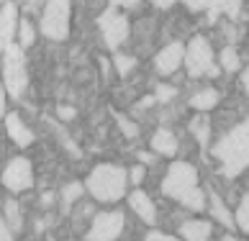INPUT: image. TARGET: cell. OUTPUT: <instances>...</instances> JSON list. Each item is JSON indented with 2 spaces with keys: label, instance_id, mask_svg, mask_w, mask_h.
Instances as JSON below:
<instances>
[{
  "label": "cell",
  "instance_id": "34",
  "mask_svg": "<svg viewBox=\"0 0 249 241\" xmlns=\"http://www.w3.org/2000/svg\"><path fill=\"white\" fill-rule=\"evenodd\" d=\"M152 5H154V8H162V11H164V8L175 5V0H152Z\"/></svg>",
  "mask_w": 249,
  "mask_h": 241
},
{
  "label": "cell",
  "instance_id": "33",
  "mask_svg": "<svg viewBox=\"0 0 249 241\" xmlns=\"http://www.w3.org/2000/svg\"><path fill=\"white\" fill-rule=\"evenodd\" d=\"M113 3V8H131V5H136L139 0H110Z\"/></svg>",
  "mask_w": 249,
  "mask_h": 241
},
{
  "label": "cell",
  "instance_id": "37",
  "mask_svg": "<svg viewBox=\"0 0 249 241\" xmlns=\"http://www.w3.org/2000/svg\"><path fill=\"white\" fill-rule=\"evenodd\" d=\"M52 198H54L52 192H47V195H41V203H44V206H49V203H52Z\"/></svg>",
  "mask_w": 249,
  "mask_h": 241
},
{
  "label": "cell",
  "instance_id": "30",
  "mask_svg": "<svg viewBox=\"0 0 249 241\" xmlns=\"http://www.w3.org/2000/svg\"><path fill=\"white\" fill-rule=\"evenodd\" d=\"M75 113H77V110H75V108H70V105H59V108H57V116L64 118V120L75 118Z\"/></svg>",
  "mask_w": 249,
  "mask_h": 241
},
{
  "label": "cell",
  "instance_id": "1",
  "mask_svg": "<svg viewBox=\"0 0 249 241\" xmlns=\"http://www.w3.org/2000/svg\"><path fill=\"white\" fill-rule=\"evenodd\" d=\"M162 192L172 200L182 203L190 210L206 208V195L198 185V170L188 162H172L167 170V177L162 182Z\"/></svg>",
  "mask_w": 249,
  "mask_h": 241
},
{
  "label": "cell",
  "instance_id": "14",
  "mask_svg": "<svg viewBox=\"0 0 249 241\" xmlns=\"http://www.w3.org/2000/svg\"><path fill=\"white\" fill-rule=\"evenodd\" d=\"M152 149L162 156H175L178 154V138H175V134H170L167 128H160V131H154V136H152Z\"/></svg>",
  "mask_w": 249,
  "mask_h": 241
},
{
  "label": "cell",
  "instance_id": "3",
  "mask_svg": "<svg viewBox=\"0 0 249 241\" xmlns=\"http://www.w3.org/2000/svg\"><path fill=\"white\" fill-rule=\"evenodd\" d=\"M128 174L118 164H98L88 174L85 188L98 203H116L126 195V180Z\"/></svg>",
  "mask_w": 249,
  "mask_h": 241
},
{
  "label": "cell",
  "instance_id": "26",
  "mask_svg": "<svg viewBox=\"0 0 249 241\" xmlns=\"http://www.w3.org/2000/svg\"><path fill=\"white\" fill-rule=\"evenodd\" d=\"M118 118V126H121V131L126 134V138H136L139 136V128H136V123H131L128 118H124V116H116Z\"/></svg>",
  "mask_w": 249,
  "mask_h": 241
},
{
  "label": "cell",
  "instance_id": "29",
  "mask_svg": "<svg viewBox=\"0 0 249 241\" xmlns=\"http://www.w3.org/2000/svg\"><path fill=\"white\" fill-rule=\"evenodd\" d=\"M144 241H178V239L170 236V234H160V231H152V234H146Z\"/></svg>",
  "mask_w": 249,
  "mask_h": 241
},
{
  "label": "cell",
  "instance_id": "7",
  "mask_svg": "<svg viewBox=\"0 0 249 241\" xmlns=\"http://www.w3.org/2000/svg\"><path fill=\"white\" fill-rule=\"evenodd\" d=\"M100 34H103V41L108 49H118L126 39H128V21L126 16H121L116 8H108V11L98 18Z\"/></svg>",
  "mask_w": 249,
  "mask_h": 241
},
{
  "label": "cell",
  "instance_id": "17",
  "mask_svg": "<svg viewBox=\"0 0 249 241\" xmlns=\"http://www.w3.org/2000/svg\"><path fill=\"white\" fill-rule=\"evenodd\" d=\"M211 216H213L218 224H224V226H229V228H234L236 226V221H234V216L231 213H229V208L224 206V200H221V195L218 192H213L211 190Z\"/></svg>",
  "mask_w": 249,
  "mask_h": 241
},
{
  "label": "cell",
  "instance_id": "8",
  "mask_svg": "<svg viewBox=\"0 0 249 241\" xmlns=\"http://www.w3.org/2000/svg\"><path fill=\"white\" fill-rule=\"evenodd\" d=\"M3 185L11 192H23L34 185V167L29 159L23 156H16V159L8 162V167L3 170Z\"/></svg>",
  "mask_w": 249,
  "mask_h": 241
},
{
  "label": "cell",
  "instance_id": "38",
  "mask_svg": "<svg viewBox=\"0 0 249 241\" xmlns=\"http://www.w3.org/2000/svg\"><path fill=\"white\" fill-rule=\"evenodd\" d=\"M139 159H142V162H146V164H149V162H152V154H144V152H142V154H139Z\"/></svg>",
  "mask_w": 249,
  "mask_h": 241
},
{
  "label": "cell",
  "instance_id": "28",
  "mask_svg": "<svg viewBox=\"0 0 249 241\" xmlns=\"http://www.w3.org/2000/svg\"><path fill=\"white\" fill-rule=\"evenodd\" d=\"M190 11H206V8H211L213 5V0H182Z\"/></svg>",
  "mask_w": 249,
  "mask_h": 241
},
{
  "label": "cell",
  "instance_id": "6",
  "mask_svg": "<svg viewBox=\"0 0 249 241\" xmlns=\"http://www.w3.org/2000/svg\"><path fill=\"white\" fill-rule=\"evenodd\" d=\"M185 64H188L190 77H203V75L216 77L218 75V67L213 64V52H211V44L203 39V36H196V39L188 44Z\"/></svg>",
  "mask_w": 249,
  "mask_h": 241
},
{
  "label": "cell",
  "instance_id": "2",
  "mask_svg": "<svg viewBox=\"0 0 249 241\" xmlns=\"http://www.w3.org/2000/svg\"><path fill=\"white\" fill-rule=\"evenodd\" d=\"M216 159L221 162L224 177H236L249 167V120L234 126L221 141L213 146Z\"/></svg>",
  "mask_w": 249,
  "mask_h": 241
},
{
  "label": "cell",
  "instance_id": "39",
  "mask_svg": "<svg viewBox=\"0 0 249 241\" xmlns=\"http://www.w3.org/2000/svg\"><path fill=\"white\" fill-rule=\"evenodd\" d=\"M221 241H236L234 236H224V239H221Z\"/></svg>",
  "mask_w": 249,
  "mask_h": 241
},
{
  "label": "cell",
  "instance_id": "25",
  "mask_svg": "<svg viewBox=\"0 0 249 241\" xmlns=\"http://www.w3.org/2000/svg\"><path fill=\"white\" fill-rule=\"evenodd\" d=\"M136 67V59L134 57H126V54H116V69L118 75H128Z\"/></svg>",
  "mask_w": 249,
  "mask_h": 241
},
{
  "label": "cell",
  "instance_id": "16",
  "mask_svg": "<svg viewBox=\"0 0 249 241\" xmlns=\"http://www.w3.org/2000/svg\"><path fill=\"white\" fill-rule=\"evenodd\" d=\"M218 13H224L229 18H236L242 13V0H213V5L208 8V21L213 23Z\"/></svg>",
  "mask_w": 249,
  "mask_h": 241
},
{
  "label": "cell",
  "instance_id": "35",
  "mask_svg": "<svg viewBox=\"0 0 249 241\" xmlns=\"http://www.w3.org/2000/svg\"><path fill=\"white\" fill-rule=\"evenodd\" d=\"M3 110H5V90L0 85V118H3Z\"/></svg>",
  "mask_w": 249,
  "mask_h": 241
},
{
  "label": "cell",
  "instance_id": "5",
  "mask_svg": "<svg viewBox=\"0 0 249 241\" xmlns=\"http://www.w3.org/2000/svg\"><path fill=\"white\" fill-rule=\"evenodd\" d=\"M41 34L54 41L67 39L70 34V0H47L41 16Z\"/></svg>",
  "mask_w": 249,
  "mask_h": 241
},
{
  "label": "cell",
  "instance_id": "9",
  "mask_svg": "<svg viewBox=\"0 0 249 241\" xmlns=\"http://www.w3.org/2000/svg\"><path fill=\"white\" fill-rule=\"evenodd\" d=\"M124 231V213L121 210H110L95 216L93 226L88 231V241H116Z\"/></svg>",
  "mask_w": 249,
  "mask_h": 241
},
{
  "label": "cell",
  "instance_id": "21",
  "mask_svg": "<svg viewBox=\"0 0 249 241\" xmlns=\"http://www.w3.org/2000/svg\"><path fill=\"white\" fill-rule=\"evenodd\" d=\"M190 131L196 134V138H198V144L200 146H206V141H208V134H211V126H208V118H196L190 123Z\"/></svg>",
  "mask_w": 249,
  "mask_h": 241
},
{
  "label": "cell",
  "instance_id": "10",
  "mask_svg": "<svg viewBox=\"0 0 249 241\" xmlns=\"http://www.w3.org/2000/svg\"><path fill=\"white\" fill-rule=\"evenodd\" d=\"M182 62H185V46L178 44V41L167 44L160 54H157V59H154L157 72H160V75H172V72L178 69Z\"/></svg>",
  "mask_w": 249,
  "mask_h": 241
},
{
  "label": "cell",
  "instance_id": "27",
  "mask_svg": "<svg viewBox=\"0 0 249 241\" xmlns=\"http://www.w3.org/2000/svg\"><path fill=\"white\" fill-rule=\"evenodd\" d=\"M175 95H178V90H175L172 85H160V87H157V92H154V98H157V100H162V103L172 100Z\"/></svg>",
  "mask_w": 249,
  "mask_h": 241
},
{
  "label": "cell",
  "instance_id": "24",
  "mask_svg": "<svg viewBox=\"0 0 249 241\" xmlns=\"http://www.w3.org/2000/svg\"><path fill=\"white\" fill-rule=\"evenodd\" d=\"M5 218L11 221V228H21V213H18V203L16 200H8L5 203Z\"/></svg>",
  "mask_w": 249,
  "mask_h": 241
},
{
  "label": "cell",
  "instance_id": "15",
  "mask_svg": "<svg viewBox=\"0 0 249 241\" xmlns=\"http://www.w3.org/2000/svg\"><path fill=\"white\" fill-rule=\"evenodd\" d=\"M180 236L185 241H208L211 224L208 221H188V224L180 226Z\"/></svg>",
  "mask_w": 249,
  "mask_h": 241
},
{
  "label": "cell",
  "instance_id": "23",
  "mask_svg": "<svg viewBox=\"0 0 249 241\" xmlns=\"http://www.w3.org/2000/svg\"><path fill=\"white\" fill-rule=\"evenodd\" d=\"M221 67L229 69V72H236L239 69V57H236L234 46H226V49L221 52Z\"/></svg>",
  "mask_w": 249,
  "mask_h": 241
},
{
  "label": "cell",
  "instance_id": "32",
  "mask_svg": "<svg viewBox=\"0 0 249 241\" xmlns=\"http://www.w3.org/2000/svg\"><path fill=\"white\" fill-rule=\"evenodd\" d=\"M142 180H144V167H134V170H131V182L139 185Z\"/></svg>",
  "mask_w": 249,
  "mask_h": 241
},
{
  "label": "cell",
  "instance_id": "18",
  "mask_svg": "<svg viewBox=\"0 0 249 241\" xmlns=\"http://www.w3.org/2000/svg\"><path fill=\"white\" fill-rule=\"evenodd\" d=\"M218 92L216 90H200L196 92V95L190 98V108H196V110H211V108H216L218 105Z\"/></svg>",
  "mask_w": 249,
  "mask_h": 241
},
{
  "label": "cell",
  "instance_id": "12",
  "mask_svg": "<svg viewBox=\"0 0 249 241\" xmlns=\"http://www.w3.org/2000/svg\"><path fill=\"white\" fill-rule=\"evenodd\" d=\"M13 34H16V5L8 3L0 11V52H5L13 44Z\"/></svg>",
  "mask_w": 249,
  "mask_h": 241
},
{
  "label": "cell",
  "instance_id": "4",
  "mask_svg": "<svg viewBox=\"0 0 249 241\" xmlns=\"http://www.w3.org/2000/svg\"><path fill=\"white\" fill-rule=\"evenodd\" d=\"M3 82H5V92L11 98H21L26 92V85H29L23 49L18 44H11L3 52Z\"/></svg>",
  "mask_w": 249,
  "mask_h": 241
},
{
  "label": "cell",
  "instance_id": "11",
  "mask_svg": "<svg viewBox=\"0 0 249 241\" xmlns=\"http://www.w3.org/2000/svg\"><path fill=\"white\" fill-rule=\"evenodd\" d=\"M128 206H131V210L139 216L144 224H157V208H154V203H152V198L146 195V192H142V190H134L131 195H128Z\"/></svg>",
  "mask_w": 249,
  "mask_h": 241
},
{
  "label": "cell",
  "instance_id": "13",
  "mask_svg": "<svg viewBox=\"0 0 249 241\" xmlns=\"http://www.w3.org/2000/svg\"><path fill=\"white\" fill-rule=\"evenodd\" d=\"M5 128H8V136H11L18 146H31L34 134L29 131V126H23V120H21L18 113H8L5 116Z\"/></svg>",
  "mask_w": 249,
  "mask_h": 241
},
{
  "label": "cell",
  "instance_id": "19",
  "mask_svg": "<svg viewBox=\"0 0 249 241\" xmlns=\"http://www.w3.org/2000/svg\"><path fill=\"white\" fill-rule=\"evenodd\" d=\"M82 192H85V185H82V182H70L67 188L62 190V208L70 210L72 203H75V200L82 195Z\"/></svg>",
  "mask_w": 249,
  "mask_h": 241
},
{
  "label": "cell",
  "instance_id": "22",
  "mask_svg": "<svg viewBox=\"0 0 249 241\" xmlns=\"http://www.w3.org/2000/svg\"><path fill=\"white\" fill-rule=\"evenodd\" d=\"M236 226L244 231V234H249V192L242 198V203H239V210H236Z\"/></svg>",
  "mask_w": 249,
  "mask_h": 241
},
{
  "label": "cell",
  "instance_id": "36",
  "mask_svg": "<svg viewBox=\"0 0 249 241\" xmlns=\"http://www.w3.org/2000/svg\"><path fill=\"white\" fill-rule=\"evenodd\" d=\"M242 82H244V90H247V95H249V67L244 69V75H242Z\"/></svg>",
  "mask_w": 249,
  "mask_h": 241
},
{
  "label": "cell",
  "instance_id": "31",
  "mask_svg": "<svg viewBox=\"0 0 249 241\" xmlns=\"http://www.w3.org/2000/svg\"><path fill=\"white\" fill-rule=\"evenodd\" d=\"M0 241H13V236H11V228L5 226V218H0Z\"/></svg>",
  "mask_w": 249,
  "mask_h": 241
},
{
  "label": "cell",
  "instance_id": "20",
  "mask_svg": "<svg viewBox=\"0 0 249 241\" xmlns=\"http://www.w3.org/2000/svg\"><path fill=\"white\" fill-rule=\"evenodd\" d=\"M34 39H36V36H34V26H31V21H26V18H23V21L18 23V46H21V49H29V46L34 44Z\"/></svg>",
  "mask_w": 249,
  "mask_h": 241
}]
</instances>
